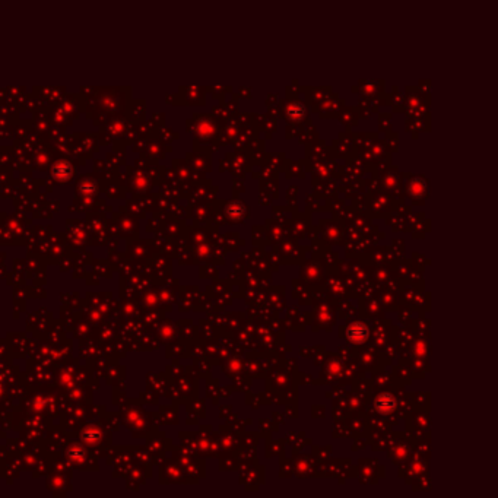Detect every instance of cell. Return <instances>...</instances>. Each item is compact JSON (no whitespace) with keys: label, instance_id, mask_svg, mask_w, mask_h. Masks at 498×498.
<instances>
[{"label":"cell","instance_id":"2","mask_svg":"<svg viewBox=\"0 0 498 498\" xmlns=\"http://www.w3.org/2000/svg\"><path fill=\"white\" fill-rule=\"evenodd\" d=\"M374 406L377 409V412L381 414V415H389L394 409V406H396V400H394V397L392 394H380V396H377V399L374 402Z\"/></svg>","mask_w":498,"mask_h":498},{"label":"cell","instance_id":"1","mask_svg":"<svg viewBox=\"0 0 498 498\" xmlns=\"http://www.w3.org/2000/svg\"><path fill=\"white\" fill-rule=\"evenodd\" d=\"M368 328L364 325V323H359V322H355L352 325L348 326V330H346V336L348 339L354 343H364V342L368 339Z\"/></svg>","mask_w":498,"mask_h":498}]
</instances>
